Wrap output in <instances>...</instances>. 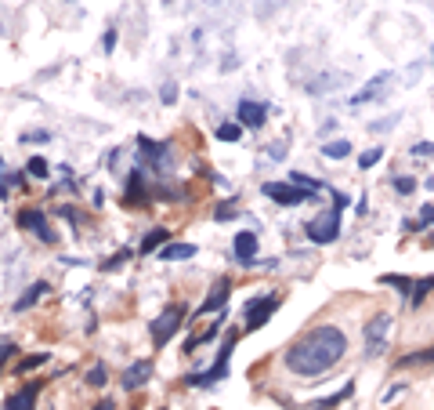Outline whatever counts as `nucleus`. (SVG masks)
Listing matches in <instances>:
<instances>
[{"instance_id": "obj_41", "label": "nucleus", "mask_w": 434, "mask_h": 410, "mask_svg": "<svg viewBox=\"0 0 434 410\" xmlns=\"http://www.w3.org/2000/svg\"><path fill=\"white\" fill-rule=\"evenodd\" d=\"M427 244H431V247H434V232H431V236H427Z\"/></svg>"}, {"instance_id": "obj_30", "label": "nucleus", "mask_w": 434, "mask_h": 410, "mask_svg": "<svg viewBox=\"0 0 434 410\" xmlns=\"http://www.w3.org/2000/svg\"><path fill=\"white\" fill-rule=\"evenodd\" d=\"M40 364H47V352H37V356L22 359V364H19V370H33V367H40Z\"/></svg>"}, {"instance_id": "obj_4", "label": "nucleus", "mask_w": 434, "mask_h": 410, "mask_svg": "<svg viewBox=\"0 0 434 410\" xmlns=\"http://www.w3.org/2000/svg\"><path fill=\"white\" fill-rule=\"evenodd\" d=\"M304 236L311 244H333L341 236V207H326L323 214H315L308 225H304Z\"/></svg>"}, {"instance_id": "obj_17", "label": "nucleus", "mask_w": 434, "mask_h": 410, "mask_svg": "<svg viewBox=\"0 0 434 410\" xmlns=\"http://www.w3.org/2000/svg\"><path fill=\"white\" fill-rule=\"evenodd\" d=\"M351 392H355V382H347L341 392H333V396H326V400H315L308 410H336V407H341V403L351 396Z\"/></svg>"}, {"instance_id": "obj_39", "label": "nucleus", "mask_w": 434, "mask_h": 410, "mask_svg": "<svg viewBox=\"0 0 434 410\" xmlns=\"http://www.w3.org/2000/svg\"><path fill=\"white\" fill-rule=\"evenodd\" d=\"M102 44H105V51H112V47H116V29H109V33H105V40H102Z\"/></svg>"}, {"instance_id": "obj_6", "label": "nucleus", "mask_w": 434, "mask_h": 410, "mask_svg": "<svg viewBox=\"0 0 434 410\" xmlns=\"http://www.w3.org/2000/svg\"><path fill=\"white\" fill-rule=\"evenodd\" d=\"M391 316L388 312H380V316H373L365 323V356L369 359H377L380 352H383V345H388V334H391Z\"/></svg>"}, {"instance_id": "obj_10", "label": "nucleus", "mask_w": 434, "mask_h": 410, "mask_svg": "<svg viewBox=\"0 0 434 410\" xmlns=\"http://www.w3.org/2000/svg\"><path fill=\"white\" fill-rule=\"evenodd\" d=\"M232 255H235V262L243 265V269L257 265V232H250V229L239 232V236H235V244H232Z\"/></svg>"}, {"instance_id": "obj_38", "label": "nucleus", "mask_w": 434, "mask_h": 410, "mask_svg": "<svg viewBox=\"0 0 434 410\" xmlns=\"http://www.w3.org/2000/svg\"><path fill=\"white\" fill-rule=\"evenodd\" d=\"M401 392H406V385H395V388H388V392H383L380 400H383V403H391V400H398V396H401Z\"/></svg>"}, {"instance_id": "obj_5", "label": "nucleus", "mask_w": 434, "mask_h": 410, "mask_svg": "<svg viewBox=\"0 0 434 410\" xmlns=\"http://www.w3.org/2000/svg\"><path fill=\"white\" fill-rule=\"evenodd\" d=\"M181 320H185V305H167V309L152 320L149 334H152V345H156V349H163V345L174 338V330L181 327Z\"/></svg>"}, {"instance_id": "obj_19", "label": "nucleus", "mask_w": 434, "mask_h": 410, "mask_svg": "<svg viewBox=\"0 0 434 410\" xmlns=\"http://www.w3.org/2000/svg\"><path fill=\"white\" fill-rule=\"evenodd\" d=\"M434 291V276H424V280H416L413 283V294H409V305L413 309H420L424 302H427V294Z\"/></svg>"}, {"instance_id": "obj_3", "label": "nucleus", "mask_w": 434, "mask_h": 410, "mask_svg": "<svg viewBox=\"0 0 434 410\" xmlns=\"http://www.w3.org/2000/svg\"><path fill=\"white\" fill-rule=\"evenodd\" d=\"M279 305H282L279 291H264V294L250 298V302L243 305V327H246V330H261V327L271 320V312H275Z\"/></svg>"}, {"instance_id": "obj_25", "label": "nucleus", "mask_w": 434, "mask_h": 410, "mask_svg": "<svg viewBox=\"0 0 434 410\" xmlns=\"http://www.w3.org/2000/svg\"><path fill=\"white\" fill-rule=\"evenodd\" d=\"M105 382H109V370H105L102 364L87 370V385H91V388H105Z\"/></svg>"}, {"instance_id": "obj_15", "label": "nucleus", "mask_w": 434, "mask_h": 410, "mask_svg": "<svg viewBox=\"0 0 434 410\" xmlns=\"http://www.w3.org/2000/svg\"><path fill=\"white\" fill-rule=\"evenodd\" d=\"M196 258V244H167L159 247V262H188Z\"/></svg>"}, {"instance_id": "obj_27", "label": "nucleus", "mask_w": 434, "mask_h": 410, "mask_svg": "<svg viewBox=\"0 0 434 410\" xmlns=\"http://www.w3.org/2000/svg\"><path fill=\"white\" fill-rule=\"evenodd\" d=\"M239 135H243V123H221V128H217L221 142H239Z\"/></svg>"}, {"instance_id": "obj_11", "label": "nucleus", "mask_w": 434, "mask_h": 410, "mask_svg": "<svg viewBox=\"0 0 434 410\" xmlns=\"http://www.w3.org/2000/svg\"><path fill=\"white\" fill-rule=\"evenodd\" d=\"M264 120H268V105H264V102H253V99L239 102V123H243V128L257 131Z\"/></svg>"}, {"instance_id": "obj_29", "label": "nucleus", "mask_w": 434, "mask_h": 410, "mask_svg": "<svg viewBox=\"0 0 434 410\" xmlns=\"http://www.w3.org/2000/svg\"><path fill=\"white\" fill-rule=\"evenodd\" d=\"M214 218H217V222H232V218H239V211L232 207V203H221V207L214 211Z\"/></svg>"}, {"instance_id": "obj_14", "label": "nucleus", "mask_w": 434, "mask_h": 410, "mask_svg": "<svg viewBox=\"0 0 434 410\" xmlns=\"http://www.w3.org/2000/svg\"><path fill=\"white\" fill-rule=\"evenodd\" d=\"M149 377H152V359H134V364L123 370V388L134 392V388H141L145 382H149Z\"/></svg>"}, {"instance_id": "obj_31", "label": "nucleus", "mask_w": 434, "mask_h": 410, "mask_svg": "<svg viewBox=\"0 0 434 410\" xmlns=\"http://www.w3.org/2000/svg\"><path fill=\"white\" fill-rule=\"evenodd\" d=\"M159 99H163L167 105L178 102V84H163V91H159Z\"/></svg>"}, {"instance_id": "obj_2", "label": "nucleus", "mask_w": 434, "mask_h": 410, "mask_svg": "<svg viewBox=\"0 0 434 410\" xmlns=\"http://www.w3.org/2000/svg\"><path fill=\"white\" fill-rule=\"evenodd\" d=\"M232 349H235V330H228V334H224V345H221L217 359H214V367H206V370H199V374H188L185 385H192V388H210V385L224 382V374H228V359H232Z\"/></svg>"}, {"instance_id": "obj_21", "label": "nucleus", "mask_w": 434, "mask_h": 410, "mask_svg": "<svg viewBox=\"0 0 434 410\" xmlns=\"http://www.w3.org/2000/svg\"><path fill=\"white\" fill-rule=\"evenodd\" d=\"M170 240V232L167 229H152V232H145V240H141V255H152L156 247H163Z\"/></svg>"}, {"instance_id": "obj_33", "label": "nucleus", "mask_w": 434, "mask_h": 410, "mask_svg": "<svg viewBox=\"0 0 434 410\" xmlns=\"http://www.w3.org/2000/svg\"><path fill=\"white\" fill-rule=\"evenodd\" d=\"M11 352H19V349H15L11 341H0V370H4V364L11 359Z\"/></svg>"}, {"instance_id": "obj_18", "label": "nucleus", "mask_w": 434, "mask_h": 410, "mask_svg": "<svg viewBox=\"0 0 434 410\" xmlns=\"http://www.w3.org/2000/svg\"><path fill=\"white\" fill-rule=\"evenodd\" d=\"M424 364H434V345H431V349H416V352H409V356H401L395 367L406 370V367H424Z\"/></svg>"}, {"instance_id": "obj_16", "label": "nucleus", "mask_w": 434, "mask_h": 410, "mask_svg": "<svg viewBox=\"0 0 434 410\" xmlns=\"http://www.w3.org/2000/svg\"><path fill=\"white\" fill-rule=\"evenodd\" d=\"M47 291H51V287H47L44 280H40V283H33V287H29V291L19 298V302H15V312H26V309H33V305L40 302V298H44Z\"/></svg>"}, {"instance_id": "obj_32", "label": "nucleus", "mask_w": 434, "mask_h": 410, "mask_svg": "<svg viewBox=\"0 0 434 410\" xmlns=\"http://www.w3.org/2000/svg\"><path fill=\"white\" fill-rule=\"evenodd\" d=\"M409 153H413V156H434V142H416Z\"/></svg>"}, {"instance_id": "obj_28", "label": "nucleus", "mask_w": 434, "mask_h": 410, "mask_svg": "<svg viewBox=\"0 0 434 410\" xmlns=\"http://www.w3.org/2000/svg\"><path fill=\"white\" fill-rule=\"evenodd\" d=\"M380 160H383V149H369V153H362L359 167H362V171H369V167H377Z\"/></svg>"}, {"instance_id": "obj_12", "label": "nucleus", "mask_w": 434, "mask_h": 410, "mask_svg": "<svg viewBox=\"0 0 434 410\" xmlns=\"http://www.w3.org/2000/svg\"><path fill=\"white\" fill-rule=\"evenodd\" d=\"M40 388H44V382H29V385H22L19 392H15V396H8L4 410H37Z\"/></svg>"}, {"instance_id": "obj_23", "label": "nucleus", "mask_w": 434, "mask_h": 410, "mask_svg": "<svg viewBox=\"0 0 434 410\" xmlns=\"http://www.w3.org/2000/svg\"><path fill=\"white\" fill-rule=\"evenodd\" d=\"M434 225V207H431V203H424V211H420V218H416V222H406V232H413V229H431Z\"/></svg>"}, {"instance_id": "obj_40", "label": "nucleus", "mask_w": 434, "mask_h": 410, "mask_svg": "<svg viewBox=\"0 0 434 410\" xmlns=\"http://www.w3.org/2000/svg\"><path fill=\"white\" fill-rule=\"evenodd\" d=\"M91 410H116V407H112V400H102L98 407H91Z\"/></svg>"}, {"instance_id": "obj_7", "label": "nucleus", "mask_w": 434, "mask_h": 410, "mask_svg": "<svg viewBox=\"0 0 434 410\" xmlns=\"http://www.w3.org/2000/svg\"><path fill=\"white\" fill-rule=\"evenodd\" d=\"M261 193L268 200H275L279 207H300L304 200H311V193H304V189H297L293 182H264Z\"/></svg>"}, {"instance_id": "obj_34", "label": "nucleus", "mask_w": 434, "mask_h": 410, "mask_svg": "<svg viewBox=\"0 0 434 410\" xmlns=\"http://www.w3.org/2000/svg\"><path fill=\"white\" fill-rule=\"evenodd\" d=\"M127 258H131V250H120V255H116V258H109V262L102 265V269H120V265H123Z\"/></svg>"}, {"instance_id": "obj_24", "label": "nucleus", "mask_w": 434, "mask_h": 410, "mask_svg": "<svg viewBox=\"0 0 434 410\" xmlns=\"http://www.w3.org/2000/svg\"><path fill=\"white\" fill-rule=\"evenodd\" d=\"M391 185H395L398 196H413L416 193V178L413 175H398V178H391Z\"/></svg>"}, {"instance_id": "obj_20", "label": "nucleus", "mask_w": 434, "mask_h": 410, "mask_svg": "<svg viewBox=\"0 0 434 410\" xmlns=\"http://www.w3.org/2000/svg\"><path fill=\"white\" fill-rule=\"evenodd\" d=\"M286 182H293L297 189H304V193H311V196H315V193H323V189H326V185H323V182H318V178H311V175H304V171H293V175H289Z\"/></svg>"}, {"instance_id": "obj_26", "label": "nucleus", "mask_w": 434, "mask_h": 410, "mask_svg": "<svg viewBox=\"0 0 434 410\" xmlns=\"http://www.w3.org/2000/svg\"><path fill=\"white\" fill-rule=\"evenodd\" d=\"M26 171H29L33 178H47V175H51V167H47V160H44V156H33V160L26 164Z\"/></svg>"}, {"instance_id": "obj_37", "label": "nucleus", "mask_w": 434, "mask_h": 410, "mask_svg": "<svg viewBox=\"0 0 434 410\" xmlns=\"http://www.w3.org/2000/svg\"><path fill=\"white\" fill-rule=\"evenodd\" d=\"M268 156H271V160H282V156H286L282 142H271V146H268Z\"/></svg>"}, {"instance_id": "obj_9", "label": "nucleus", "mask_w": 434, "mask_h": 410, "mask_svg": "<svg viewBox=\"0 0 434 410\" xmlns=\"http://www.w3.org/2000/svg\"><path fill=\"white\" fill-rule=\"evenodd\" d=\"M19 225H22V229H33V232H37V240H44V244H55V240H58L55 229L47 225L44 211H37V207H26V211L19 214Z\"/></svg>"}, {"instance_id": "obj_35", "label": "nucleus", "mask_w": 434, "mask_h": 410, "mask_svg": "<svg viewBox=\"0 0 434 410\" xmlns=\"http://www.w3.org/2000/svg\"><path fill=\"white\" fill-rule=\"evenodd\" d=\"M22 142H51V131H26Z\"/></svg>"}, {"instance_id": "obj_22", "label": "nucleus", "mask_w": 434, "mask_h": 410, "mask_svg": "<svg viewBox=\"0 0 434 410\" xmlns=\"http://www.w3.org/2000/svg\"><path fill=\"white\" fill-rule=\"evenodd\" d=\"M347 153H351V142H344V138L326 142V146H323V156H326V160H344Z\"/></svg>"}, {"instance_id": "obj_8", "label": "nucleus", "mask_w": 434, "mask_h": 410, "mask_svg": "<svg viewBox=\"0 0 434 410\" xmlns=\"http://www.w3.org/2000/svg\"><path fill=\"white\" fill-rule=\"evenodd\" d=\"M395 84V73H377L373 80H369L359 94H351V105H369V102H380L383 94H388V87Z\"/></svg>"}, {"instance_id": "obj_36", "label": "nucleus", "mask_w": 434, "mask_h": 410, "mask_svg": "<svg viewBox=\"0 0 434 410\" xmlns=\"http://www.w3.org/2000/svg\"><path fill=\"white\" fill-rule=\"evenodd\" d=\"M58 214H62V218H69V222H76V225L84 222V214H80V211H73V207H58Z\"/></svg>"}, {"instance_id": "obj_1", "label": "nucleus", "mask_w": 434, "mask_h": 410, "mask_svg": "<svg viewBox=\"0 0 434 410\" xmlns=\"http://www.w3.org/2000/svg\"><path fill=\"white\" fill-rule=\"evenodd\" d=\"M344 352H347L344 330L333 327V323H323V327L304 330V334L282 352V364L297 377H323L326 370H333L341 364Z\"/></svg>"}, {"instance_id": "obj_13", "label": "nucleus", "mask_w": 434, "mask_h": 410, "mask_svg": "<svg viewBox=\"0 0 434 410\" xmlns=\"http://www.w3.org/2000/svg\"><path fill=\"white\" fill-rule=\"evenodd\" d=\"M228 294H232V280L228 276H221L214 287H210V294H206V302L199 305V316H206V312H217V309H224V302H228Z\"/></svg>"}]
</instances>
